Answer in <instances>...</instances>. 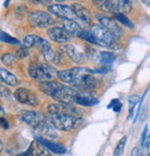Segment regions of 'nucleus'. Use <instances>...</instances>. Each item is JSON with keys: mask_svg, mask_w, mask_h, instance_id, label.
Listing matches in <instances>:
<instances>
[{"mask_svg": "<svg viewBox=\"0 0 150 156\" xmlns=\"http://www.w3.org/2000/svg\"><path fill=\"white\" fill-rule=\"evenodd\" d=\"M147 133H148V125H145V129H144V130H143V132L141 134V138H140V145H141V147H143V144L145 142V140L147 137Z\"/></svg>", "mask_w": 150, "mask_h": 156, "instance_id": "31", "label": "nucleus"}, {"mask_svg": "<svg viewBox=\"0 0 150 156\" xmlns=\"http://www.w3.org/2000/svg\"><path fill=\"white\" fill-rule=\"evenodd\" d=\"M140 99L141 97L138 95V94H132L129 96L128 98V116H127V119L130 120L134 117V111H135V108L137 104H139L140 102Z\"/></svg>", "mask_w": 150, "mask_h": 156, "instance_id": "22", "label": "nucleus"}, {"mask_svg": "<svg viewBox=\"0 0 150 156\" xmlns=\"http://www.w3.org/2000/svg\"><path fill=\"white\" fill-rule=\"evenodd\" d=\"M149 146H150V133L147 135L146 139L145 140V142L143 144V148L145 149V150H148L149 149Z\"/></svg>", "mask_w": 150, "mask_h": 156, "instance_id": "33", "label": "nucleus"}, {"mask_svg": "<svg viewBox=\"0 0 150 156\" xmlns=\"http://www.w3.org/2000/svg\"><path fill=\"white\" fill-rule=\"evenodd\" d=\"M29 21L35 28H46L53 24V18L47 12L34 10L29 14Z\"/></svg>", "mask_w": 150, "mask_h": 156, "instance_id": "9", "label": "nucleus"}, {"mask_svg": "<svg viewBox=\"0 0 150 156\" xmlns=\"http://www.w3.org/2000/svg\"><path fill=\"white\" fill-rule=\"evenodd\" d=\"M122 107H123V104L119 99H112L110 102V104L107 105V109H112L113 112H115V113L121 112Z\"/></svg>", "mask_w": 150, "mask_h": 156, "instance_id": "27", "label": "nucleus"}, {"mask_svg": "<svg viewBox=\"0 0 150 156\" xmlns=\"http://www.w3.org/2000/svg\"><path fill=\"white\" fill-rule=\"evenodd\" d=\"M71 9L76 16V18L79 19L81 21H83L86 24H89L91 22V15L89 10L85 8L80 3H74L71 6Z\"/></svg>", "mask_w": 150, "mask_h": 156, "instance_id": "16", "label": "nucleus"}, {"mask_svg": "<svg viewBox=\"0 0 150 156\" xmlns=\"http://www.w3.org/2000/svg\"><path fill=\"white\" fill-rule=\"evenodd\" d=\"M57 77L60 80L70 86L78 89L81 93H88L94 90L99 84L92 71L87 68L77 67L70 69L57 71Z\"/></svg>", "mask_w": 150, "mask_h": 156, "instance_id": "2", "label": "nucleus"}, {"mask_svg": "<svg viewBox=\"0 0 150 156\" xmlns=\"http://www.w3.org/2000/svg\"><path fill=\"white\" fill-rule=\"evenodd\" d=\"M19 156H52L51 152L43 146L38 140H33L29 144V148Z\"/></svg>", "mask_w": 150, "mask_h": 156, "instance_id": "12", "label": "nucleus"}, {"mask_svg": "<svg viewBox=\"0 0 150 156\" xmlns=\"http://www.w3.org/2000/svg\"><path fill=\"white\" fill-rule=\"evenodd\" d=\"M96 18H97L98 21L100 22V25H101L102 27L107 29L109 32H111L117 39L121 37L122 30L118 26V24L116 23V21L113 19H111V17L106 16L104 14H101V13L97 14Z\"/></svg>", "mask_w": 150, "mask_h": 156, "instance_id": "10", "label": "nucleus"}, {"mask_svg": "<svg viewBox=\"0 0 150 156\" xmlns=\"http://www.w3.org/2000/svg\"><path fill=\"white\" fill-rule=\"evenodd\" d=\"M79 37L86 42L100 46H111L118 39L101 25L93 24L89 29L83 30Z\"/></svg>", "mask_w": 150, "mask_h": 156, "instance_id": "5", "label": "nucleus"}, {"mask_svg": "<svg viewBox=\"0 0 150 156\" xmlns=\"http://www.w3.org/2000/svg\"><path fill=\"white\" fill-rule=\"evenodd\" d=\"M28 55H29L28 48L25 47V46H20V47L16 51V55H15V56H16L17 58L23 59V58H26Z\"/></svg>", "mask_w": 150, "mask_h": 156, "instance_id": "29", "label": "nucleus"}, {"mask_svg": "<svg viewBox=\"0 0 150 156\" xmlns=\"http://www.w3.org/2000/svg\"><path fill=\"white\" fill-rule=\"evenodd\" d=\"M60 21L63 24V28L69 34L70 37H79L83 29L81 26L75 20L71 19H60Z\"/></svg>", "mask_w": 150, "mask_h": 156, "instance_id": "15", "label": "nucleus"}, {"mask_svg": "<svg viewBox=\"0 0 150 156\" xmlns=\"http://www.w3.org/2000/svg\"><path fill=\"white\" fill-rule=\"evenodd\" d=\"M5 115H6V112L3 109V107L0 105V118H1V117H5Z\"/></svg>", "mask_w": 150, "mask_h": 156, "instance_id": "35", "label": "nucleus"}, {"mask_svg": "<svg viewBox=\"0 0 150 156\" xmlns=\"http://www.w3.org/2000/svg\"><path fill=\"white\" fill-rule=\"evenodd\" d=\"M35 140H38L43 146H44L50 152H53L54 154H65L66 152V148L61 143H57L42 137H36Z\"/></svg>", "mask_w": 150, "mask_h": 156, "instance_id": "14", "label": "nucleus"}, {"mask_svg": "<svg viewBox=\"0 0 150 156\" xmlns=\"http://www.w3.org/2000/svg\"><path fill=\"white\" fill-rule=\"evenodd\" d=\"M9 3V1H7L6 3H4V5H5V7H8V4Z\"/></svg>", "mask_w": 150, "mask_h": 156, "instance_id": "37", "label": "nucleus"}, {"mask_svg": "<svg viewBox=\"0 0 150 156\" xmlns=\"http://www.w3.org/2000/svg\"><path fill=\"white\" fill-rule=\"evenodd\" d=\"M10 95H11V91L7 87L0 84V97L6 98V97H9Z\"/></svg>", "mask_w": 150, "mask_h": 156, "instance_id": "30", "label": "nucleus"}, {"mask_svg": "<svg viewBox=\"0 0 150 156\" xmlns=\"http://www.w3.org/2000/svg\"><path fill=\"white\" fill-rule=\"evenodd\" d=\"M126 142H127V137L124 136L121 140H119V142L117 143V145H116V147L114 149V151H113L114 156H122L123 155V153L124 151Z\"/></svg>", "mask_w": 150, "mask_h": 156, "instance_id": "25", "label": "nucleus"}, {"mask_svg": "<svg viewBox=\"0 0 150 156\" xmlns=\"http://www.w3.org/2000/svg\"><path fill=\"white\" fill-rule=\"evenodd\" d=\"M0 42L5 43V44H15V45L19 44V41L18 39L10 36L7 33L3 32V30H0Z\"/></svg>", "mask_w": 150, "mask_h": 156, "instance_id": "26", "label": "nucleus"}, {"mask_svg": "<svg viewBox=\"0 0 150 156\" xmlns=\"http://www.w3.org/2000/svg\"><path fill=\"white\" fill-rule=\"evenodd\" d=\"M55 69L50 65L44 63H35L29 66V74L33 80L44 82V81H52L56 75Z\"/></svg>", "mask_w": 150, "mask_h": 156, "instance_id": "6", "label": "nucleus"}, {"mask_svg": "<svg viewBox=\"0 0 150 156\" xmlns=\"http://www.w3.org/2000/svg\"><path fill=\"white\" fill-rule=\"evenodd\" d=\"M116 59V55L112 52L102 51L100 54V66L111 69L113 62Z\"/></svg>", "mask_w": 150, "mask_h": 156, "instance_id": "21", "label": "nucleus"}, {"mask_svg": "<svg viewBox=\"0 0 150 156\" xmlns=\"http://www.w3.org/2000/svg\"><path fill=\"white\" fill-rule=\"evenodd\" d=\"M2 150H3V143H2L1 140H0V152H1Z\"/></svg>", "mask_w": 150, "mask_h": 156, "instance_id": "36", "label": "nucleus"}, {"mask_svg": "<svg viewBox=\"0 0 150 156\" xmlns=\"http://www.w3.org/2000/svg\"><path fill=\"white\" fill-rule=\"evenodd\" d=\"M93 4L95 7L102 12L107 13H117V8L115 1H106V0H101V1H94Z\"/></svg>", "mask_w": 150, "mask_h": 156, "instance_id": "19", "label": "nucleus"}, {"mask_svg": "<svg viewBox=\"0 0 150 156\" xmlns=\"http://www.w3.org/2000/svg\"><path fill=\"white\" fill-rule=\"evenodd\" d=\"M131 156H140V151H139V148L135 147V148L132 150Z\"/></svg>", "mask_w": 150, "mask_h": 156, "instance_id": "34", "label": "nucleus"}, {"mask_svg": "<svg viewBox=\"0 0 150 156\" xmlns=\"http://www.w3.org/2000/svg\"><path fill=\"white\" fill-rule=\"evenodd\" d=\"M114 18H115V20L118 22H120L121 24H123L124 26L127 27L128 29H131V30L134 29V27H135L134 23L124 14H123V13H116V14H114Z\"/></svg>", "mask_w": 150, "mask_h": 156, "instance_id": "24", "label": "nucleus"}, {"mask_svg": "<svg viewBox=\"0 0 150 156\" xmlns=\"http://www.w3.org/2000/svg\"><path fill=\"white\" fill-rule=\"evenodd\" d=\"M99 103H100V101L97 98H95L94 96L90 95L89 93L78 92L76 97V100H75V104L81 105V106H85V107L94 106V105H97Z\"/></svg>", "mask_w": 150, "mask_h": 156, "instance_id": "17", "label": "nucleus"}, {"mask_svg": "<svg viewBox=\"0 0 150 156\" xmlns=\"http://www.w3.org/2000/svg\"><path fill=\"white\" fill-rule=\"evenodd\" d=\"M47 34L53 42L57 44H66L70 40L69 34L66 32V30L63 27L50 28L47 30Z\"/></svg>", "mask_w": 150, "mask_h": 156, "instance_id": "13", "label": "nucleus"}, {"mask_svg": "<svg viewBox=\"0 0 150 156\" xmlns=\"http://www.w3.org/2000/svg\"><path fill=\"white\" fill-rule=\"evenodd\" d=\"M0 81L9 86H17L19 84L17 77L3 68H0Z\"/></svg>", "mask_w": 150, "mask_h": 156, "instance_id": "20", "label": "nucleus"}, {"mask_svg": "<svg viewBox=\"0 0 150 156\" xmlns=\"http://www.w3.org/2000/svg\"><path fill=\"white\" fill-rule=\"evenodd\" d=\"M147 156H150V153H149V154H148V155H147Z\"/></svg>", "mask_w": 150, "mask_h": 156, "instance_id": "38", "label": "nucleus"}, {"mask_svg": "<svg viewBox=\"0 0 150 156\" xmlns=\"http://www.w3.org/2000/svg\"><path fill=\"white\" fill-rule=\"evenodd\" d=\"M15 99L25 105L34 107L39 104V98L35 92L26 88H19L14 92Z\"/></svg>", "mask_w": 150, "mask_h": 156, "instance_id": "8", "label": "nucleus"}, {"mask_svg": "<svg viewBox=\"0 0 150 156\" xmlns=\"http://www.w3.org/2000/svg\"><path fill=\"white\" fill-rule=\"evenodd\" d=\"M50 14L58 17L59 19H77L71 7L63 4H52L48 7Z\"/></svg>", "mask_w": 150, "mask_h": 156, "instance_id": "11", "label": "nucleus"}, {"mask_svg": "<svg viewBox=\"0 0 150 156\" xmlns=\"http://www.w3.org/2000/svg\"><path fill=\"white\" fill-rule=\"evenodd\" d=\"M49 120L55 129L69 131L77 129L83 123V110L70 105L52 104L47 107Z\"/></svg>", "mask_w": 150, "mask_h": 156, "instance_id": "1", "label": "nucleus"}, {"mask_svg": "<svg viewBox=\"0 0 150 156\" xmlns=\"http://www.w3.org/2000/svg\"><path fill=\"white\" fill-rule=\"evenodd\" d=\"M18 116L20 121L32 128L40 135L48 138V140L56 139L57 133L55 128L43 114L37 111L21 110Z\"/></svg>", "mask_w": 150, "mask_h": 156, "instance_id": "3", "label": "nucleus"}, {"mask_svg": "<svg viewBox=\"0 0 150 156\" xmlns=\"http://www.w3.org/2000/svg\"><path fill=\"white\" fill-rule=\"evenodd\" d=\"M1 60H2V62L4 63V65L9 66V67H11V66H13V65L16 63L17 57H16L15 55H13L8 53V54H5V55H2Z\"/></svg>", "mask_w": 150, "mask_h": 156, "instance_id": "28", "label": "nucleus"}, {"mask_svg": "<svg viewBox=\"0 0 150 156\" xmlns=\"http://www.w3.org/2000/svg\"><path fill=\"white\" fill-rule=\"evenodd\" d=\"M0 128H2L3 129H8L9 128V121L6 119V117H1V118H0Z\"/></svg>", "mask_w": 150, "mask_h": 156, "instance_id": "32", "label": "nucleus"}, {"mask_svg": "<svg viewBox=\"0 0 150 156\" xmlns=\"http://www.w3.org/2000/svg\"><path fill=\"white\" fill-rule=\"evenodd\" d=\"M61 49H62V51H64L68 55V57L72 61L75 62V63H83V62L86 60L85 55L82 54V53H80V52H78L74 45L66 44Z\"/></svg>", "mask_w": 150, "mask_h": 156, "instance_id": "18", "label": "nucleus"}, {"mask_svg": "<svg viewBox=\"0 0 150 156\" xmlns=\"http://www.w3.org/2000/svg\"><path fill=\"white\" fill-rule=\"evenodd\" d=\"M23 43L27 48H31V47L39 48L46 60H53V57H54L53 52L52 50L51 44L46 40L37 35L31 34V35H27L24 38Z\"/></svg>", "mask_w": 150, "mask_h": 156, "instance_id": "7", "label": "nucleus"}, {"mask_svg": "<svg viewBox=\"0 0 150 156\" xmlns=\"http://www.w3.org/2000/svg\"><path fill=\"white\" fill-rule=\"evenodd\" d=\"M117 13H129L132 10V3L127 0H119L115 1Z\"/></svg>", "mask_w": 150, "mask_h": 156, "instance_id": "23", "label": "nucleus"}, {"mask_svg": "<svg viewBox=\"0 0 150 156\" xmlns=\"http://www.w3.org/2000/svg\"><path fill=\"white\" fill-rule=\"evenodd\" d=\"M39 89L44 94L52 97L58 104L70 105L75 104L76 97L78 91L71 87L65 86L58 81H44L40 82Z\"/></svg>", "mask_w": 150, "mask_h": 156, "instance_id": "4", "label": "nucleus"}]
</instances>
